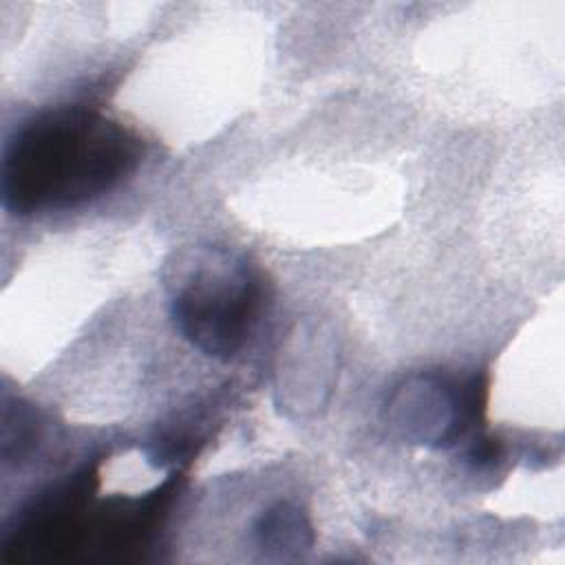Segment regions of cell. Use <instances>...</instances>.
Here are the masks:
<instances>
[{
	"mask_svg": "<svg viewBox=\"0 0 565 565\" xmlns=\"http://www.w3.org/2000/svg\"><path fill=\"white\" fill-rule=\"evenodd\" d=\"M139 159L141 141L119 121L84 106L42 110L4 146L2 207L13 216L75 207L113 190Z\"/></svg>",
	"mask_w": 565,
	"mask_h": 565,
	"instance_id": "6da1fadb",
	"label": "cell"
},
{
	"mask_svg": "<svg viewBox=\"0 0 565 565\" xmlns=\"http://www.w3.org/2000/svg\"><path fill=\"white\" fill-rule=\"evenodd\" d=\"M265 305L263 276L247 258L194 249L170 280V313L179 333L203 355L232 360L247 344Z\"/></svg>",
	"mask_w": 565,
	"mask_h": 565,
	"instance_id": "7a4b0ae2",
	"label": "cell"
},
{
	"mask_svg": "<svg viewBox=\"0 0 565 565\" xmlns=\"http://www.w3.org/2000/svg\"><path fill=\"white\" fill-rule=\"evenodd\" d=\"M481 406L483 384L477 375L419 373L391 393L386 415L402 439L430 448H450L472 433Z\"/></svg>",
	"mask_w": 565,
	"mask_h": 565,
	"instance_id": "3957f363",
	"label": "cell"
},
{
	"mask_svg": "<svg viewBox=\"0 0 565 565\" xmlns=\"http://www.w3.org/2000/svg\"><path fill=\"white\" fill-rule=\"evenodd\" d=\"M254 543L267 561L300 558L313 545V527L298 505L278 501L256 519Z\"/></svg>",
	"mask_w": 565,
	"mask_h": 565,
	"instance_id": "277c9868",
	"label": "cell"
}]
</instances>
